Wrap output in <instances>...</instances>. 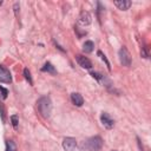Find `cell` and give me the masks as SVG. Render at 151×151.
Here are the masks:
<instances>
[{"mask_svg": "<svg viewBox=\"0 0 151 151\" xmlns=\"http://www.w3.org/2000/svg\"><path fill=\"white\" fill-rule=\"evenodd\" d=\"M76 60H77V63H78L83 68H87V70L92 68V63H91V60H90L87 57H84V55H81V54H77V55H76Z\"/></svg>", "mask_w": 151, "mask_h": 151, "instance_id": "obj_8", "label": "cell"}, {"mask_svg": "<svg viewBox=\"0 0 151 151\" xmlns=\"http://www.w3.org/2000/svg\"><path fill=\"white\" fill-rule=\"evenodd\" d=\"M147 50H149V48H147V46L143 44L142 50H140V55H142L143 58H147V57H149V52H147Z\"/></svg>", "mask_w": 151, "mask_h": 151, "instance_id": "obj_17", "label": "cell"}, {"mask_svg": "<svg viewBox=\"0 0 151 151\" xmlns=\"http://www.w3.org/2000/svg\"><path fill=\"white\" fill-rule=\"evenodd\" d=\"M137 140H138V145H139V149L143 151V146H142V144H140V140H139V138L137 137Z\"/></svg>", "mask_w": 151, "mask_h": 151, "instance_id": "obj_20", "label": "cell"}, {"mask_svg": "<svg viewBox=\"0 0 151 151\" xmlns=\"http://www.w3.org/2000/svg\"><path fill=\"white\" fill-rule=\"evenodd\" d=\"M24 76H25V79L29 83V85H33V80H32V77H31V72L27 67L24 68Z\"/></svg>", "mask_w": 151, "mask_h": 151, "instance_id": "obj_15", "label": "cell"}, {"mask_svg": "<svg viewBox=\"0 0 151 151\" xmlns=\"http://www.w3.org/2000/svg\"><path fill=\"white\" fill-rule=\"evenodd\" d=\"M103 143L104 142L100 136H93L83 143V147L88 151H99L103 147Z\"/></svg>", "mask_w": 151, "mask_h": 151, "instance_id": "obj_2", "label": "cell"}, {"mask_svg": "<svg viewBox=\"0 0 151 151\" xmlns=\"http://www.w3.org/2000/svg\"><path fill=\"white\" fill-rule=\"evenodd\" d=\"M0 94H1L2 99H6L7 96H8V90L5 88V87H2V86H0Z\"/></svg>", "mask_w": 151, "mask_h": 151, "instance_id": "obj_18", "label": "cell"}, {"mask_svg": "<svg viewBox=\"0 0 151 151\" xmlns=\"http://www.w3.org/2000/svg\"><path fill=\"white\" fill-rule=\"evenodd\" d=\"M118 57H119V61H120V64H122L123 66L129 67V66L131 65L132 59H131V55H130V53H129V51H127V48H126L125 46H123V47L119 50Z\"/></svg>", "mask_w": 151, "mask_h": 151, "instance_id": "obj_4", "label": "cell"}, {"mask_svg": "<svg viewBox=\"0 0 151 151\" xmlns=\"http://www.w3.org/2000/svg\"><path fill=\"white\" fill-rule=\"evenodd\" d=\"M41 72H47V73H51V74H57L55 67L50 61H47V63L44 64V66L41 67Z\"/></svg>", "mask_w": 151, "mask_h": 151, "instance_id": "obj_11", "label": "cell"}, {"mask_svg": "<svg viewBox=\"0 0 151 151\" xmlns=\"http://www.w3.org/2000/svg\"><path fill=\"white\" fill-rule=\"evenodd\" d=\"M6 151H17V145L13 140H6Z\"/></svg>", "mask_w": 151, "mask_h": 151, "instance_id": "obj_13", "label": "cell"}, {"mask_svg": "<svg viewBox=\"0 0 151 151\" xmlns=\"http://www.w3.org/2000/svg\"><path fill=\"white\" fill-rule=\"evenodd\" d=\"M11 123H12V126L14 129H18V124H19V117L17 114H13L11 116Z\"/></svg>", "mask_w": 151, "mask_h": 151, "instance_id": "obj_16", "label": "cell"}, {"mask_svg": "<svg viewBox=\"0 0 151 151\" xmlns=\"http://www.w3.org/2000/svg\"><path fill=\"white\" fill-rule=\"evenodd\" d=\"M0 83H6V84L12 83L11 72L2 65H0Z\"/></svg>", "mask_w": 151, "mask_h": 151, "instance_id": "obj_5", "label": "cell"}, {"mask_svg": "<svg viewBox=\"0 0 151 151\" xmlns=\"http://www.w3.org/2000/svg\"><path fill=\"white\" fill-rule=\"evenodd\" d=\"M97 54L101 58V60H103V61H105V64H106V66H107V70H109V71H111V65H110V63H109V60H107L106 55H105L101 51H98V52H97Z\"/></svg>", "mask_w": 151, "mask_h": 151, "instance_id": "obj_14", "label": "cell"}, {"mask_svg": "<svg viewBox=\"0 0 151 151\" xmlns=\"http://www.w3.org/2000/svg\"><path fill=\"white\" fill-rule=\"evenodd\" d=\"M113 151H116V150H113Z\"/></svg>", "mask_w": 151, "mask_h": 151, "instance_id": "obj_21", "label": "cell"}, {"mask_svg": "<svg viewBox=\"0 0 151 151\" xmlns=\"http://www.w3.org/2000/svg\"><path fill=\"white\" fill-rule=\"evenodd\" d=\"M71 100H72V103L76 105V106H83V104H84V98H83V96L80 94V93H78V92H73L72 94H71Z\"/></svg>", "mask_w": 151, "mask_h": 151, "instance_id": "obj_9", "label": "cell"}, {"mask_svg": "<svg viewBox=\"0 0 151 151\" xmlns=\"http://www.w3.org/2000/svg\"><path fill=\"white\" fill-rule=\"evenodd\" d=\"M100 122H101V124L106 127V129H112L113 126H114V120L110 117V114L109 113H106V112H103L101 114H100Z\"/></svg>", "mask_w": 151, "mask_h": 151, "instance_id": "obj_6", "label": "cell"}, {"mask_svg": "<svg viewBox=\"0 0 151 151\" xmlns=\"http://www.w3.org/2000/svg\"><path fill=\"white\" fill-rule=\"evenodd\" d=\"M113 4H114V6L118 7L119 9H122V11H126V9L130 8V6H131L132 2L129 1V0H120V1H114Z\"/></svg>", "mask_w": 151, "mask_h": 151, "instance_id": "obj_10", "label": "cell"}, {"mask_svg": "<svg viewBox=\"0 0 151 151\" xmlns=\"http://www.w3.org/2000/svg\"><path fill=\"white\" fill-rule=\"evenodd\" d=\"M37 107H38V111L41 117L48 118L51 116V111H52V101H51L50 97H46V96L40 97L37 101Z\"/></svg>", "mask_w": 151, "mask_h": 151, "instance_id": "obj_1", "label": "cell"}, {"mask_svg": "<svg viewBox=\"0 0 151 151\" xmlns=\"http://www.w3.org/2000/svg\"><path fill=\"white\" fill-rule=\"evenodd\" d=\"M63 147L65 151H81L77 140L72 137H66L63 140Z\"/></svg>", "mask_w": 151, "mask_h": 151, "instance_id": "obj_3", "label": "cell"}, {"mask_svg": "<svg viewBox=\"0 0 151 151\" xmlns=\"http://www.w3.org/2000/svg\"><path fill=\"white\" fill-rule=\"evenodd\" d=\"M93 50H94V44H93V41L87 40V41H85V42L83 44V51H84L85 53H91Z\"/></svg>", "mask_w": 151, "mask_h": 151, "instance_id": "obj_12", "label": "cell"}, {"mask_svg": "<svg viewBox=\"0 0 151 151\" xmlns=\"http://www.w3.org/2000/svg\"><path fill=\"white\" fill-rule=\"evenodd\" d=\"M91 21H92L91 14L87 11H81L80 14H79V18H78V22L83 26H87V25L91 24Z\"/></svg>", "mask_w": 151, "mask_h": 151, "instance_id": "obj_7", "label": "cell"}, {"mask_svg": "<svg viewBox=\"0 0 151 151\" xmlns=\"http://www.w3.org/2000/svg\"><path fill=\"white\" fill-rule=\"evenodd\" d=\"M18 7H19V4H14V12H15V15H18Z\"/></svg>", "mask_w": 151, "mask_h": 151, "instance_id": "obj_19", "label": "cell"}]
</instances>
